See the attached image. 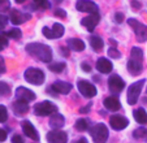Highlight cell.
<instances>
[{
  "label": "cell",
  "mask_w": 147,
  "mask_h": 143,
  "mask_svg": "<svg viewBox=\"0 0 147 143\" xmlns=\"http://www.w3.org/2000/svg\"><path fill=\"white\" fill-rule=\"evenodd\" d=\"M76 8L80 12H86V13H98V5L94 1H90V0H78L76 3Z\"/></svg>",
  "instance_id": "obj_9"
},
{
  "label": "cell",
  "mask_w": 147,
  "mask_h": 143,
  "mask_svg": "<svg viewBox=\"0 0 147 143\" xmlns=\"http://www.w3.org/2000/svg\"><path fill=\"white\" fill-rule=\"evenodd\" d=\"M24 77H25V80L28 81L29 83L35 85V86L42 85V83L45 82V80H46L45 73H43L40 69H38V68H29V69H26Z\"/></svg>",
  "instance_id": "obj_2"
},
{
  "label": "cell",
  "mask_w": 147,
  "mask_h": 143,
  "mask_svg": "<svg viewBox=\"0 0 147 143\" xmlns=\"http://www.w3.org/2000/svg\"><path fill=\"white\" fill-rule=\"evenodd\" d=\"M81 68H82L85 72H90V70H91V66H90L87 63H82V64H81Z\"/></svg>",
  "instance_id": "obj_43"
},
{
  "label": "cell",
  "mask_w": 147,
  "mask_h": 143,
  "mask_svg": "<svg viewBox=\"0 0 147 143\" xmlns=\"http://www.w3.org/2000/svg\"><path fill=\"white\" fill-rule=\"evenodd\" d=\"M124 20H125L124 13H121V12H117V13H115V21H116L117 24H121Z\"/></svg>",
  "instance_id": "obj_38"
},
{
  "label": "cell",
  "mask_w": 147,
  "mask_h": 143,
  "mask_svg": "<svg viewBox=\"0 0 147 143\" xmlns=\"http://www.w3.org/2000/svg\"><path fill=\"white\" fill-rule=\"evenodd\" d=\"M128 24L133 28V31L136 33L137 36V40L138 42H146L147 40V26L141 24L139 21L133 18H129L128 20Z\"/></svg>",
  "instance_id": "obj_6"
},
{
  "label": "cell",
  "mask_w": 147,
  "mask_h": 143,
  "mask_svg": "<svg viewBox=\"0 0 147 143\" xmlns=\"http://www.w3.org/2000/svg\"><path fill=\"white\" fill-rule=\"evenodd\" d=\"M77 86H78V90H80V92L82 94L85 98H94L95 95H96V87H95L92 83H90V82H87V81H85V80H82V81H78V83H77Z\"/></svg>",
  "instance_id": "obj_8"
},
{
  "label": "cell",
  "mask_w": 147,
  "mask_h": 143,
  "mask_svg": "<svg viewBox=\"0 0 147 143\" xmlns=\"http://www.w3.org/2000/svg\"><path fill=\"white\" fill-rule=\"evenodd\" d=\"M9 94H11V87H9V85L3 82V81H0V95H1V96H8Z\"/></svg>",
  "instance_id": "obj_31"
},
{
  "label": "cell",
  "mask_w": 147,
  "mask_h": 143,
  "mask_svg": "<svg viewBox=\"0 0 147 143\" xmlns=\"http://www.w3.org/2000/svg\"><path fill=\"white\" fill-rule=\"evenodd\" d=\"M7 46H8V38L5 34H0V51H3Z\"/></svg>",
  "instance_id": "obj_35"
},
{
  "label": "cell",
  "mask_w": 147,
  "mask_h": 143,
  "mask_svg": "<svg viewBox=\"0 0 147 143\" xmlns=\"http://www.w3.org/2000/svg\"><path fill=\"white\" fill-rule=\"evenodd\" d=\"M8 120V111L4 105L0 104V122H5Z\"/></svg>",
  "instance_id": "obj_32"
},
{
  "label": "cell",
  "mask_w": 147,
  "mask_h": 143,
  "mask_svg": "<svg viewBox=\"0 0 147 143\" xmlns=\"http://www.w3.org/2000/svg\"><path fill=\"white\" fill-rule=\"evenodd\" d=\"M103 104H104V107L107 108L108 111H119L120 108H121V104H120L119 99H117L116 96H108L104 99V102H103Z\"/></svg>",
  "instance_id": "obj_21"
},
{
  "label": "cell",
  "mask_w": 147,
  "mask_h": 143,
  "mask_svg": "<svg viewBox=\"0 0 147 143\" xmlns=\"http://www.w3.org/2000/svg\"><path fill=\"white\" fill-rule=\"evenodd\" d=\"M34 113L36 116H48V115H55L56 111H57V107L55 104H52L51 102L48 100H45V102H40V103H36L33 108Z\"/></svg>",
  "instance_id": "obj_4"
},
{
  "label": "cell",
  "mask_w": 147,
  "mask_h": 143,
  "mask_svg": "<svg viewBox=\"0 0 147 143\" xmlns=\"http://www.w3.org/2000/svg\"><path fill=\"white\" fill-rule=\"evenodd\" d=\"M34 3L38 8H42V9H47L50 7V3H48L47 0H34Z\"/></svg>",
  "instance_id": "obj_34"
},
{
  "label": "cell",
  "mask_w": 147,
  "mask_h": 143,
  "mask_svg": "<svg viewBox=\"0 0 147 143\" xmlns=\"http://www.w3.org/2000/svg\"><path fill=\"white\" fill-rule=\"evenodd\" d=\"M26 0H16V3H18V4H22V3H25Z\"/></svg>",
  "instance_id": "obj_48"
},
{
  "label": "cell",
  "mask_w": 147,
  "mask_h": 143,
  "mask_svg": "<svg viewBox=\"0 0 147 143\" xmlns=\"http://www.w3.org/2000/svg\"><path fill=\"white\" fill-rule=\"evenodd\" d=\"M9 20L13 25H21L24 22H26L28 20H30V14H24L17 9H11L9 12Z\"/></svg>",
  "instance_id": "obj_14"
},
{
  "label": "cell",
  "mask_w": 147,
  "mask_h": 143,
  "mask_svg": "<svg viewBox=\"0 0 147 143\" xmlns=\"http://www.w3.org/2000/svg\"><path fill=\"white\" fill-rule=\"evenodd\" d=\"M108 56H109V57H112V59H120V57H121V53H120L116 48H113V47H112V48H109V50H108Z\"/></svg>",
  "instance_id": "obj_36"
},
{
  "label": "cell",
  "mask_w": 147,
  "mask_h": 143,
  "mask_svg": "<svg viewBox=\"0 0 147 143\" xmlns=\"http://www.w3.org/2000/svg\"><path fill=\"white\" fill-rule=\"evenodd\" d=\"M64 31L65 29L61 24H53L52 28H43L42 33L48 39H59L64 35Z\"/></svg>",
  "instance_id": "obj_7"
},
{
  "label": "cell",
  "mask_w": 147,
  "mask_h": 143,
  "mask_svg": "<svg viewBox=\"0 0 147 143\" xmlns=\"http://www.w3.org/2000/svg\"><path fill=\"white\" fill-rule=\"evenodd\" d=\"M11 9V1L9 0H0V12H5Z\"/></svg>",
  "instance_id": "obj_33"
},
{
  "label": "cell",
  "mask_w": 147,
  "mask_h": 143,
  "mask_svg": "<svg viewBox=\"0 0 147 143\" xmlns=\"http://www.w3.org/2000/svg\"><path fill=\"white\" fill-rule=\"evenodd\" d=\"M68 47H69V50L72 51H76V52H81V51L85 50V43H83V40H81V39H69V40L67 42Z\"/></svg>",
  "instance_id": "obj_23"
},
{
  "label": "cell",
  "mask_w": 147,
  "mask_h": 143,
  "mask_svg": "<svg viewBox=\"0 0 147 143\" xmlns=\"http://www.w3.org/2000/svg\"><path fill=\"white\" fill-rule=\"evenodd\" d=\"M47 140L50 143H67L68 142V135L65 132L61 130H53L47 134Z\"/></svg>",
  "instance_id": "obj_13"
},
{
  "label": "cell",
  "mask_w": 147,
  "mask_h": 143,
  "mask_svg": "<svg viewBox=\"0 0 147 143\" xmlns=\"http://www.w3.org/2000/svg\"><path fill=\"white\" fill-rule=\"evenodd\" d=\"M21 35H22V33H21V30L17 28H13L11 29V30H8L5 33V36L7 38H11V39H14V40H17V39L21 38Z\"/></svg>",
  "instance_id": "obj_28"
},
{
  "label": "cell",
  "mask_w": 147,
  "mask_h": 143,
  "mask_svg": "<svg viewBox=\"0 0 147 143\" xmlns=\"http://www.w3.org/2000/svg\"><path fill=\"white\" fill-rule=\"evenodd\" d=\"M109 125L115 130H122L129 125V120L121 115H113L109 118Z\"/></svg>",
  "instance_id": "obj_10"
},
{
  "label": "cell",
  "mask_w": 147,
  "mask_h": 143,
  "mask_svg": "<svg viewBox=\"0 0 147 143\" xmlns=\"http://www.w3.org/2000/svg\"><path fill=\"white\" fill-rule=\"evenodd\" d=\"M73 88V86L68 82H63V81H57L53 85L50 86L48 90H53L56 94H63V95H67L70 92V90Z\"/></svg>",
  "instance_id": "obj_16"
},
{
  "label": "cell",
  "mask_w": 147,
  "mask_h": 143,
  "mask_svg": "<svg viewBox=\"0 0 147 143\" xmlns=\"http://www.w3.org/2000/svg\"><path fill=\"white\" fill-rule=\"evenodd\" d=\"M108 87H109V90H111L112 92L119 94V92H121V91L124 90L125 82H124V80H122L120 76L113 74V76H111L109 80H108Z\"/></svg>",
  "instance_id": "obj_11"
},
{
  "label": "cell",
  "mask_w": 147,
  "mask_h": 143,
  "mask_svg": "<svg viewBox=\"0 0 147 143\" xmlns=\"http://www.w3.org/2000/svg\"><path fill=\"white\" fill-rule=\"evenodd\" d=\"M143 85H144V80H139L137 82H134L133 85L129 86L128 88V94H126V100L130 105L136 104L139 99L142 90H143Z\"/></svg>",
  "instance_id": "obj_3"
},
{
  "label": "cell",
  "mask_w": 147,
  "mask_h": 143,
  "mask_svg": "<svg viewBox=\"0 0 147 143\" xmlns=\"http://www.w3.org/2000/svg\"><path fill=\"white\" fill-rule=\"evenodd\" d=\"M26 52L30 56L43 61V63H50L52 60V50L47 44L43 43H29L26 46Z\"/></svg>",
  "instance_id": "obj_1"
},
{
  "label": "cell",
  "mask_w": 147,
  "mask_h": 143,
  "mask_svg": "<svg viewBox=\"0 0 147 143\" xmlns=\"http://www.w3.org/2000/svg\"><path fill=\"white\" fill-rule=\"evenodd\" d=\"M52 1H53V3H55V4H60L61 1H63V0H52Z\"/></svg>",
  "instance_id": "obj_49"
},
{
  "label": "cell",
  "mask_w": 147,
  "mask_h": 143,
  "mask_svg": "<svg viewBox=\"0 0 147 143\" xmlns=\"http://www.w3.org/2000/svg\"><path fill=\"white\" fill-rule=\"evenodd\" d=\"M74 143H87V139L86 138H80V139H77Z\"/></svg>",
  "instance_id": "obj_46"
},
{
  "label": "cell",
  "mask_w": 147,
  "mask_h": 143,
  "mask_svg": "<svg viewBox=\"0 0 147 143\" xmlns=\"http://www.w3.org/2000/svg\"><path fill=\"white\" fill-rule=\"evenodd\" d=\"M53 14H55L56 17H59V18H65V17H67V12L63 11V9H60V8L56 9V11L53 12Z\"/></svg>",
  "instance_id": "obj_37"
},
{
  "label": "cell",
  "mask_w": 147,
  "mask_h": 143,
  "mask_svg": "<svg viewBox=\"0 0 147 143\" xmlns=\"http://www.w3.org/2000/svg\"><path fill=\"white\" fill-rule=\"evenodd\" d=\"M99 21H100V16L98 13H94V14H90V16L85 17V18L81 21V24L89 31H94L95 26L99 24Z\"/></svg>",
  "instance_id": "obj_17"
},
{
  "label": "cell",
  "mask_w": 147,
  "mask_h": 143,
  "mask_svg": "<svg viewBox=\"0 0 147 143\" xmlns=\"http://www.w3.org/2000/svg\"><path fill=\"white\" fill-rule=\"evenodd\" d=\"M60 52H61V53H64V55H65V56H68V55H69V53H68V51H67V50H64V48H63V47H61V50H60Z\"/></svg>",
  "instance_id": "obj_47"
},
{
  "label": "cell",
  "mask_w": 147,
  "mask_h": 143,
  "mask_svg": "<svg viewBox=\"0 0 147 143\" xmlns=\"http://www.w3.org/2000/svg\"><path fill=\"white\" fill-rule=\"evenodd\" d=\"M16 98H17V100L29 103V102H31V100H35V94L31 90H29V88L21 86V87H18L16 90Z\"/></svg>",
  "instance_id": "obj_12"
},
{
  "label": "cell",
  "mask_w": 147,
  "mask_h": 143,
  "mask_svg": "<svg viewBox=\"0 0 147 143\" xmlns=\"http://www.w3.org/2000/svg\"><path fill=\"white\" fill-rule=\"evenodd\" d=\"M133 137L138 140H142V142H147V129L146 127H138L134 130Z\"/></svg>",
  "instance_id": "obj_26"
},
{
  "label": "cell",
  "mask_w": 147,
  "mask_h": 143,
  "mask_svg": "<svg viewBox=\"0 0 147 143\" xmlns=\"http://www.w3.org/2000/svg\"><path fill=\"white\" fill-rule=\"evenodd\" d=\"M5 72V64H4V60L0 57V73H4Z\"/></svg>",
  "instance_id": "obj_44"
},
{
  "label": "cell",
  "mask_w": 147,
  "mask_h": 143,
  "mask_svg": "<svg viewBox=\"0 0 147 143\" xmlns=\"http://www.w3.org/2000/svg\"><path fill=\"white\" fill-rule=\"evenodd\" d=\"M91 108V103H89V104L86 105V107H82V108H80V113H87L89 112V109Z\"/></svg>",
  "instance_id": "obj_42"
},
{
  "label": "cell",
  "mask_w": 147,
  "mask_h": 143,
  "mask_svg": "<svg viewBox=\"0 0 147 143\" xmlns=\"http://www.w3.org/2000/svg\"><path fill=\"white\" fill-rule=\"evenodd\" d=\"M90 44H91L92 50H94L95 52H100V51L103 50L104 42H103V39L100 38V36H98V35H92V36H90Z\"/></svg>",
  "instance_id": "obj_25"
},
{
  "label": "cell",
  "mask_w": 147,
  "mask_h": 143,
  "mask_svg": "<svg viewBox=\"0 0 147 143\" xmlns=\"http://www.w3.org/2000/svg\"><path fill=\"white\" fill-rule=\"evenodd\" d=\"M87 127H89V120H86V118H80L76 121V129L78 132H85V130H87Z\"/></svg>",
  "instance_id": "obj_29"
},
{
  "label": "cell",
  "mask_w": 147,
  "mask_h": 143,
  "mask_svg": "<svg viewBox=\"0 0 147 143\" xmlns=\"http://www.w3.org/2000/svg\"><path fill=\"white\" fill-rule=\"evenodd\" d=\"M65 68H67V64L63 63V61H60V63H52L48 66V69L51 72H53V73H61Z\"/></svg>",
  "instance_id": "obj_27"
},
{
  "label": "cell",
  "mask_w": 147,
  "mask_h": 143,
  "mask_svg": "<svg viewBox=\"0 0 147 143\" xmlns=\"http://www.w3.org/2000/svg\"><path fill=\"white\" fill-rule=\"evenodd\" d=\"M131 59H137V60H143V51L139 47H133L130 52Z\"/></svg>",
  "instance_id": "obj_30"
},
{
  "label": "cell",
  "mask_w": 147,
  "mask_h": 143,
  "mask_svg": "<svg viewBox=\"0 0 147 143\" xmlns=\"http://www.w3.org/2000/svg\"><path fill=\"white\" fill-rule=\"evenodd\" d=\"M65 124V118L63 115H59V113H55V115L51 116L50 118V126L53 127V129H60L63 127Z\"/></svg>",
  "instance_id": "obj_22"
},
{
  "label": "cell",
  "mask_w": 147,
  "mask_h": 143,
  "mask_svg": "<svg viewBox=\"0 0 147 143\" xmlns=\"http://www.w3.org/2000/svg\"><path fill=\"white\" fill-rule=\"evenodd\" d=\"M7 24H8V18L5 16H3V14H0V30L5 28Z\"/></svg>",
  "instance_id": "obj_39"
},
{
  "label": "cell",
  "mask_w": 147,
  "mask_h": 143,
  "mask_svg": "<svg viewBox=\"0 0 147 143\" xmlns=\"http://www.w3.org/2000/svg\"><path fill=\"white\" fill-rule=\"evenodd\" d=\"M22 130H24V133H25L26 137H29L30 139L35 140V142H38L39 140L38 132H36V129L34 127V125L31 124L30 121H24L22 122Z\"/></svg>",
  "instance_id": "obj_18"
},
{
  "label": "cell",
  "mask_w": 147,
  "mask_h": 143,
  "mask_svg": "<svg viewBox=\"0 0 147 143\" xmlns=\"http://www.w3.org/2000/svg\"><path fill=\"white\" fill-rule=\"evenodd\" d=\"M133 116L136 118V121L138 124H142V125H147V113L143 108H138L133 112Z\"/></svg>",
  "instance_id": "obj_24"
},
{
  "label": "cell",
  "mask_w": 147,
  "mask_h": 143,
  "mask_svg": "<svg viewBox=\"0 0 147 143\" xmlns=\"http://www.w3.org/2000/svg\"><path fill=\"white\" fill-rule=\"evenodd\" d=\"M7 139V132L4 129H0V142H4Z\"/></svg>",
  "instance_id": "obj_41"
},
{
  "label": "cell",
  "mask_w": 147,
  "mask_h": 143,
  "mask_svg": "<svg viewBox=\"0 0 147 143\" xmlns=\"http://www.w3.org/2000/svg\"><path fill=\"white\" fill-rule=\"evenodd\" d=\"M91 137L94 143H106L108 139V129L104 124H96L91 127Z\"/></svg>",
  "instance_id": "obj_5"
},
{
  "label": "cell",
  "mask_w": 147,
  "mask_h": 143,
  "mask_svg": "<svg viewBox=\"0 0 147 143\" xmlns=\"http://www.w3.org/2000/svg\"><path fill=\"white\" fill-rule=\"evenodd\" d=\"M131 5H133V9H137V11H139V8H141V4L138 1H136V0L131 1Z\"/></svg>",
  "instance_id": "obj_45"
},
{
  "label": "cell",
  "mask_w": 147,
  "mask_h": 143,
  "mask_svg": "<svg viewBox=\"0 0 147 143\" xmlns=\"http://www.w3.org/2000/svg\"><path fill=\"white\" fill-rule=\"evenodd\" d=\"M12 109H13V113L16 116H24V115H26L29 111V103L17 100V102H14L13 104H12Z\"/></svg>",
  "instance_id": "obj_19"
},
{
  "label": "cell",
  "mask_w": 147,
  "mask_h": 143,
  "mask_svg": "<svg viewBox=\"0 0 147 143\" xmlns=\"http://www.w3.org/2000/svg\"><path fill=\"white\" fill-rule=\"evenodd\" d=\"M112 63L108 60V59L100 57L99 60L96 61V69L100 72V73H104V74H108L112 72Z\"/></svg>",
  "instance_id": "obj_20"
},
{
  "label": "cell",
  "mask_w": 147,
  "mask_h": 143,
  "mask_svg": "<svg viewBox=\"0 0 147 143\" xmlns=\"http://www.w3.org/2000/svg\"><path fill=\"white\" fill-rule=\"evenodd\" d=\"M12 143H25V142H24V138L21 137V135L14 134L13 137H12Z\"/></svg>",
  "instance_id": "obj_40"
},
{
  "label": "cell",
  "mask_w": 147,
  "mask_h": 143,
  "mask_svg": "<svg viewBox=\"0 0 147 143\" xmlns=\"http://www.w3.org/2000/svg\"><path fill=\"white\" fill-rule=\"evenodd\" d=\"M143 70V60L131 59L128 61V72L131 76H139Z\"/></svg>",
  "instance_id": "obj_15"
}]
</instances>
